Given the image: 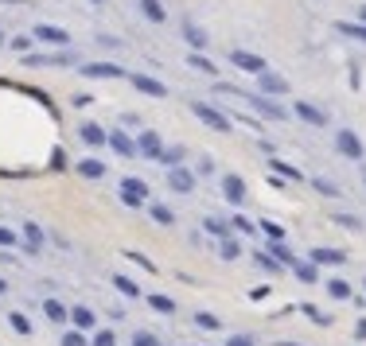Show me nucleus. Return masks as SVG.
Here are the masks:
<instances>
[{
	"mask_svg": "<svg viewBox=\"0 0 366 346\" xmlns=\"http://www.w3.org/2000/svg\"><path fill=\"white\" fill-rule=\"evenodd\" d=\"M238 98H246V101H249V109H258V113H261V117H265V121H281V125H285V121H288V109L281 105V101L265 98L261 89H258V94H246V89H242Z\"/></svg>",
	"mask_w": 366,
	"mask_h": 346,
	"instance_id": "f257e3e1",
	"label": "nucleus"
},
{
	"mask_svg": "<svg viewBox=\"0 0 366 346\" xmlns=\"http://www.w3.org/2000/svg\"><path fill=\"white\" fill-rule=\"evenodd\" d=\"M191 113H195L207 129H215V132H230V129H234L226 113H222L218 105H210V101H191Z\"/></svg>",
	"mask_w": 366,
	"mask_h": 346,
	"instance_id": "f03ea898",
	"label": "nucleus"
},
{
	"mask_svg": "<svg viewBox=\"0 0 366 346\" xmlns=\"http://www.w3.org/2000/svg\"><path fill=\"white\" fill-rule=\"evenodd\" d=\"M121 202L125 207H144L149 202V183L144 179H137V175H129V179H121Z\"/></svg>",
	"mask_w": 366,
	"mask_h": 346,
	"instance_id": "7ed1b4c3",
	"label": "nucleus"
},
{
	"mask_svg": "<svg viewBox=\"0 0 366 346\" xmlns=\"http://www.w3.org/2000/svg\"><path fill=\"white\" fill-rule=\"evenodd\" d=\"M31 35H35L40 43H51V47H67V43H70V31L59 28V24H35Z\"/></svg>",
	"mask_w": 366,
	"mask_h": 346,
	"instance_id": "20e7f679",
	"label": "nucleus"
},
{
	"mask_svg": "<svg viewBox=\"0 0 366 346\" xmlns=\"http://www.w3.org/2000/svg\"><path fill=\"white\" fill-rule=\"evenodd\" d=\"M222 195H226V202H230V207H242V202L249 198L246 179H242V175H234V171H230V175H222Z\"/></svg>",
	"mask_w": 366,
	"mask_h": 346,
	"instance_id": "39448f33",
	"label": "nucleus"
},
{
	"mask_svg": "<svg viewBox=\"0 0 366 346\" xmlns=\"http://www.w3.org/2000/svg\"><path fill=\"white\" fill-rule=\"evenodd\" d=\"M230 62H234L238 70H246V74H265V59H261V55H253V51H230Z\"/></svg>",
	"mask_w": 366,
	"mask_h": 346,
	"instance_id": "423d86ee",
	"label": "nucleus"
},
{
	"mask_svg": "<svg viewBox=\"0 0 366 346\" xmlns=\"http://www.w3.org/2000/svg\"><path fill=\"white\" fill-rule=\"evenodd\" d=\"M335 148L343 152L347 159H363V140H358L355 129H339L335 132Z\"/></svg>",
	"mask_w": 366,
	"mask_h": 346,
	"instance_id": "0eeeda50",
	"label": "nucleus"
},
{
	"mask_svg": "<svg viewBox=\"0 0 366 346\" xmlns=\"http://www.w3.org/2000/svg\"><path fill=\"white\" fill-rule=\"evenodd\" d=\"M70 62H78L70 51H59V55H35V51H28L24 55V67H70Z\"/></svg>",
	"mask_w": 366,
	"mask_h": 346,
	"instance_id": "6e6552de",
	"label": "nucleus"
},
{
	"mask_svg": "<svg viewBox=\"0 0 366 346\" xmlns=\"http://www.w3.org/2000/svg\"><path fill=\"white\" fill-rule=\"evenodd\" d=\"M137 152L144 159H156V164H160V156H164V140H160V132H152V129L140 132V137H137Z\"/></svg>",
	"mask_w": 366,
	"mask_h": 346,
	"instance_id": "1a4fd4ad",
	"label": "nucleus"
},
{
	"mask_svg": "<svg viewBox=\"0 0 366 346\" xmlns=\"http://www.w3.org/2000/svg\"><path fill=\"white\" fill-rule=\"evenodd\" d=\"M109 148L117 152L121 159H137L140 156V152H137V140H133L125 129H113V132H109Z\"/></svg>",
	"mask_w": 366,
	"mask_h": 346,
	"instance_id": "9d476101",
	"label": "nucleus"
},
{
	"mask_svg": "<svg viewBox=\"0 0 366 346\" xmlns=\"http://www.w3.org/2000/svg\"><path fill=\"white\" fill-rule=\"evenodd\" d=\"M20 238H24V249L28 253H43V245H47V234H43V226L40 222H24V230H20Z\"/></svg>",
	"mask_w": 366,
	"mask_h": 346,
	"instance_id": "9b49d317",
	"label": "nucleus"
},
{
	"mask_svg": "<svg viewBox=\"0 0 366 346\" xmlns=\"http://www.w3.org/2000/svg\"><path fill=\"white\" fill-rule=\"evenodd\" d=\"M292 113H297L304 125H312V129H324V125H327V113L319 105H312V101H297V105H292Z\"/></svg>",
	"mask_w": 366,
	"mask_h": 346,
	"instance_id": "f8f14e48",
	"label": "nucleus"
},
{
	"mask_svg": "<svg viewBox=\"0 0 366 346\" xmlns=\"http://www.w3.org/2000/svg\"><path fill=\"white\" fill-rule=\"evenodd\" d=\"M78 70L86 78H125V67H117V62H82Z\"/></svg>",
	"mask_w": 366,
	"mask_h": 346,
	"instance_id": "ddd939ff",
	"label": "nucleus"
},
{
	"mask_svg": "<svg viewBox=\"0 0 366 346\" xmlns=\"http://www.w3.org/2000/svg\"><path fill=\"white\" fill-rule=\"evenodd\" d=\"M70 323H74V331H98V311L86 304H74L70 307Z\"/></svg>",
	"mask_w": 366,
	"mask_h": 346,
	"instance_id": "4468645a",
	"label": "nucleus"
},
{
	"mask_svg": "<svg viewBox=\"0 0 366 346\" xmlns=\"http://www.w3.org/2000/svg\"><path fill=\"white\" fill-rule=\"evenodd\" d=\"M168 187L176 191V195H191V191H195V171L191 168H172L168 171Z\"/></svg>",
	"mask_w": 366,
	"mask_h": 346,
	"instance_id": "2eb2a0df",
	"label": "nucleus"
},
{
	"mask_svg": "<svg viewBox=\"0 0 366 346\" xmlns=\"http://www.w3.org/2000/svg\"><path fill=\"white\" fill-rule=\"evenodd\" d=\"M258 86H261V94H265V98H281V94H288V78H285V74H273V70H265V74H261Z\"/></svg>",
	"mask_w": 366,
	"mask_h": 346,
	"instance_id": "dca6fc26",
	"label": "nucleus"
},
{
	"mask_svg": "<svg viewBox=\"0 0 366 346\" xmlns=\"http://www.w3.org/2000/svg\"><path fill=\"white\" fill-rule=\"evenodd\" d=\"M129 82L140 89V94H149V98H164V94H168V86H164L160 78H152V74H129Z\"/></svg>",
	"mask_w": 366,
	"mask_h": 346,
	"instance_id": "f3484780",
	"label": "nucleus"
},
{
	"mask_svg": "<svg viewBox=\"0 0 366 346\" xmlns=\"http://www.w3.org/2000/svg\"><path fill=\"white\" fill-rule=\"evenodd\" d=\"M308 261H312V265H347V253L343 249H331V245H316Z\"/></svg>",
	"mask_w": 366,
	"mask_h": 346,
	"instance_id": "a211bd4d",
	"label": "nucleus"
},
{
	"mask_svg": "<svg viewBox=\"0 0 366 346\" xmlns=\"http://www.w3.org/2000/svg\"><path fill=\"white\" fill-rule=\"evenodd\" d=\"M78 137H82V144H90V148H101V144H109V132L101 129V125H94V121L78 125Z\"/></svg>",
	"mask_w": 366,
	"mask_h": 346,
	"instance_id": "6ab92c4d",
	"label": "nucleus"
},
{
	"mask_svg": "<svg viewBox=\"0 0 366 346\" xmlns=\"http://www.w3.org/2000/svg\"><path fill=\"white\" fill-rule=\"evenodd\" d=\"M43 315H47V319H51V323H55V327H63V323H67V319H70V307L63 304V300L47 296V300H43Z\"/></svg>",
	"mask_w": 366,
	"mask_h": 346,
	"instance_id": "aec40b11",
	"label": "nucleus"
},
{
	"mask_svg": "<svg viewBox=\"0 0 366 346\" xmlns=\"http://www.w3.org/2000/svg\"><path fill=\"white\" fill-rule=\"evenodd\" d=\"M203 230H207V234H215L218 241L234 238V226H230L226 218H203Z\"/></svg>",
	"mask_w": 366,
	"mask_h": 346,
	"instance_id": "412c9836",
	"label": "nucleus"
},
{
	"mask_svg": "<svg viewBox=\"0 0 366 346\" xmlns=\"http://www.w3.org/2000/svg\"><path fill=\"white\" fill-rule=\"evenodd\" d=\"M292 277H297L300 284H316L319 280V265H312V261H297V265H292Z\"/></svg>",
	"mask_w": 366,
	"mask_h": 346,
	"instance_id": "4be33fe9",
	"label": "nucleus"
},
{
	"mask_svg": "<svg viewBox=\"0 0 366 346\" xmlns=\"http://www.w3.org/2000/svg\"><path fill=\"white\" fill-rule=\"evenodd\" d=\"M183 40H188L191 43V47H195L199 51V55H203V47H207V31H203V28H199V24H183Z\"/></svg>",
	"mask_w": 366,
	"mask_h": 346,
	"instance_id": "5701e85b",
	"label": "nucleus"
},
{
	"mask_svg": "<svg viewBox=\"0 0 366 346\" xmlns=\"http://www.w3.org/2000/svg\"><path fill=\"white\" fill-rule=\"evenodd\" d=\"M269 257H273V261H281L285 268H292V265H297V257H292V249H288L285 241H269Z\"/></svg>",
	"mask_w": 366,
	"mask_h": 346,
	"instance_id": "b1692460",
	"label": "nucleus"
},
{
	"mask_svg": "<svg viewBox=\"0 0 366 346\" xmlns=\"http://www.w3.org/2000/svg\"><path fill=\"white\" fill-rule=\"evenodd\" d=\"M113 288H117V292H121L125 300H140V288H137V280H129L125 273H117V277H113Z\"/></svg>",
	"mask_w": 366,
	"mask_h": 346,
	"instance_id": "393cba45",
	"label": "nucleus"
},
{
	"mask_svg": "<svg viewBox=\"0 0 366 346\" xmlns=\"http://www.w3.org/2000/svg\"><path fill=\"white\" fill-rule=\"evenodd\" d=\"M149 307H152V311H160V315H172V311H176V300L164 296V292H152V296H149Z\"/></svg>",
	"mask_w": 366,
	"mask_h": 346,
	"instance_id": "a878e982",
	"label": "nucleus"
},
{
	"mask_svg": "<svg viewBox=\"0 0 366 346\" xmlns=\"http://www.w3.org/2000/svg\"><path fill=\"white\" fill-rule=\"evenodd\" d=\"M78 175L82 179H101L106 175V164H101V159H78Z\"/></svg>",
	"mask_w": 366,
	"mask_h": 346,
	"instance_id": "bb28decb",
	"label": "nucleus"
},
{
	"mask_svg": "<svg viewBox=\"0 0 366 346\" xmlns=\"http://www.w3.org/2000/svg\"><path fill=\"white\" fill-rule=\"evenodd\" d=\"M140 12H144L152 24H164V20H168V12H164V4H160V0H140Z\"/></svg>",
	"mask_w": 366,
	"mask_h": 346,
	"instance_id": "cd10ccee",
	"label": "nucleus"
},
{
	"mask_svg": "<svg viewBox=\"0 0 366 346\" xmlns=\"http://www.w3.org/2000/svg\"><path fill=\"white\" fill-rule=\"evenodd\" d=\"M183 159H188V148H164V156H160V164L164 168H183Z\"/></svg>",
	"mask_w": 366,
	"mask_h": 346,
	"instance_id": "c85d7f7f",
	"label": "nucleus"
},
{
	"mask_svg": "<svg viewBox=\"0 0 366 346\" xmlns=\"http://www.w3.org/2000/svg\"><path fill=\"white\" fill-rule=\"evenodd\" d=\"M149 214H152V222H160V226H176V214H172V210L164 207V202H152Z\"/></svg>",
	"mask_w": 366,
	"mask_h": 346,
	"instance_id": "c756f323",
	"label": "nucleus"
},
{
	"mask_svg": "<svg viewBox=\"0 0 366 346\" xmlns=\"http://www.w3.org/2000/svg\"><path fill=\"white\" fill-rule=\"evenodd\" d=\"M218 257H222V261H238V257H242V245H238V238L218 241Z\"/></svg>",
	"mask_w": 366,
	"mask_h": 346,
	"instance_id": "7c9ffc66",
	"label": "nucleus"
},
{
	"mask_svg": "<svg viewBox=\"0 0 366 346\" xmlns=\"http://www.w3.org/2000/svg\"><path fill=\"white\" fill-rule=\"evenodd\" d=\"M8 327L16 335H31V319L24 315V311H8Z\"/></svg>",
	"mask_w": 366,
	"mask_h": 346,
	"instance_id": "2f4dec72",
	"label": "nucleus"
},
{
	"mask_svg": "<svg viewBox=\"0 0 366 346\" xmlns=\"http://www.w3.org/2000/svg\"><path fill=\"white\" fill-rule=\"evenodd\" d=\"M327 296H331V300H351L355 292H351L347 280H327Z\"/></svg>",
	"mask_w": 366,
	"mask_h": 346,
	"instance_id": "473e14b6",
	"label": "nucleus"
},
{
	"mask_svg": "<svg viewBox=\"0 0 366 346\" xmlns=\"http://www.w3.org/2000/svg\"><path fill=\"white\" fill-rule=\"evenodd\" d=\"M59 346H90V338H86V331H63Z\"/></svg>",
	"mask_w": 366,
	"mask_h": 346,
	"instance_id": "72a5a7b5",
	"label": "nucleus"
},
{
	"mask_svg": "<svg viewBox=\"0 0 366 346\" xmlns=\"http://www.w3.org/2000/svg\"><path fill=\"white\" fill-rule=\"evenodd\" d=\"M195 323L203 327V331H222V319L210 315V311H195Z\"/></svg>",
	"mask_w": 366,
	"mask_h": 346,
	"instance_id": "f704fd0d",
	"label": "nucleus"
},
{
	"mask_svg": "<svg viewBox=\"0 0 366 346\" xmlns=\"http://www.w3.org/2000/svg\"><path fill=\"white\" fill-rule=\"evenodd\" d=\"M188 62H191V67H195V70H203V74H218V67H215V62H210V59H203L199 51H191V55H188Z\"/></svg>",
	"mask_w": 366,
	"mask_h": 346,
	"instance_id": "c9c22d12",
	"label": "nucleus"
},
{
	"mask_svg": "<svg viewBox=\"0 0 366 346\" xmlns=\"http://www.w3.org/2000/svg\"><path fill=\"white\" fill-rule=\"evenodd\" d=\"M90 346H117V335H113L109 327H101V331H94V338H90Z\"/></svg>",
	"mask_w": 366,
	"mask_h": 346,
	"instance_id": "e433bc0d",
	"label": "nucleus"
},
{
	"mask_svg": "<svg viewBox=\"0 0 366 346\" xmlns=\"http://www.w3.org/2000/svg\"><path fill=\"white\" fill-rule=\"evenodd\" d=\"M20 234H16V230H8V226H0V249H16L20 245Z\"/></svg>",
	"mask_w": 366,
	"mask_h": 346,
	"instance_id": "4c0bfd02",
	"label": "nucleus"
},
{
	"mask_svg": "<svg viewBox=\"0 0 366 346\" xmlns=\"http://www.w3.org/2000/svg\"><path fill=\"white\" fill-rule=\"evenodd\" d=\"M129 346H164V343H160V338L152 335V331H137V335L129 338Z\"/></svg>",
	"mask_w": 366,
	"mask_h": 346,
	"instance_id": "58836bf2",
	"label": "nucleus"
},
{
	"mask_svg": "<svg viewBox=\"0 0 366 346\" xmlns=\"http://www.w3.org/2000/svg\"><path fill=\"white\" fill-rule=\"evenodd\" d=\"M339 31L351 35V40H358V43H366V24H339Z\"/></svg>",
	"mask_w": 366,
	"mask_h": 346,
	"instance_id": "ea45409f",
	"label": "nucleus"
},
{
	"mask_svg": "<svg viewBox=\"0 0 366 346\" xmlns=\"http://www.w3.org/2000/svg\"><path fill=\"white\" fill-rule=\"evenodd\" d=\"M269 168L277 171V175H285V179H304V175H300L297 168H292V164H281V159H273V164H269Z\"/></svg>",
	"mask_w": 366,
	"mask_h": 346,
	"instance_id": "a19ab883",
	"label": "nucleus"
},
{
	"mask_svg": "<svg viewBox=\"0 0 366 346\" xmlns=\"http://www.w3.org/2000/svg\"><path fill=\"white\" fill-rule=\"evenodd\" d=\"M253 261H258V265L265 268V273H281V268H285L281 261H273V257H269V253H253Z\"/></svg>",
	"mask_w": 366,
	"mask_h": 346,
	"instance_id": "79ce46f5",
	"label": "nucleus"
},
{
	"mask_svg": "<svg viewBox=\"0 0 366 346\" xmlns=\"http://www.w3.org/2000/svg\"><path fill=\"white\" fill-rule=\"evenodd\" d=\"M261 230L269 234V241H285V226H277V222H269V218H265V222H261Z\"/></svg>",
	"mask_w": 366,
	"mask_h": 346,
	"instance_id": "37998d69",
	"label": "nucleus"
},
{
	"mask_svg": "<svg viewBox=\"0 0 366 346\" xmlns=\"http://www.w3.org/2000/svg\"><path fill=\"white\" fill-rule=\"evenodd\" d=\"M312 187H316L319 195H327V198H335V195H339V187H335V183H327V179H312Z\"/></svg>",
	"mask_w": 366,
	"mask_h": 346,
	"instance_id": "c03bdc74",
	"label": "nucleus"
},
{
	"mask_svg": "<svg viewBox=\"0 0 366 346\" xmlns=\"http://www.w3.org/2000/svg\"><path fill=\"white\" fill-rule=\"evenodd\" d=\"M230 226H234V230H238V234H249V238H253V222H249V218L234 214V222H230Z\"/></svg>",
	"mask_w": 366,
	"mask_h": 346,
	"instance_id": "a18cd8bd",
	"label": "nucleus"
},
{
	"mask_svg": "<svg viewBox=\"0 0 366 346\" xmlns=\"http://www.w3.org/2000/svg\"><path fill=\"white\" fill-rule=\"evenodd\" d=\"M335 222H339V226H347V230H358V226H363L355 214H335Z\"/></svg>",
	"mask_w": 366,
	"mask_h": 346,
	"instance_id": "49530a36",
	"label": "nucleus"
},
{
	"mask_svg": "<svg viewBox=\"0 0 366 346\" xmlns=\"http://www.w3.org/2000/svg\"><path fill=\"white\" fill-rule=\"evenodd\" d=\"M226 346H258V343H253L249 335H230V338H226Z\"/></svg>",
	"mask_w": 366,
	"mask_h": 346,
	"instance_id": "de8ad7c7",
	"label": "nucleus"
},
{
	"mask_svg": "<svg viewBox=\"0 0 366 346\" xmlns=\"http://www.w3.org/2000/svg\"><path fill=\"white\" fill-rule=\"evenodd\" d=\"M12 47H16V51H28L31 40H28V35H20V40H12Z\"/></svg>",
	"mask_w": 366,
	"mask_h": 346,
	"instance_id": "09e8293b",
	"label": "nucleus"
},
{
	"mask_svg": "<svg viewBox=\"0 0 366 346\" xmlns=\"http://www.w3.org/2000/svg\"><path fill=\"white\" fill-rule=\"evenodd\" d=\"M355 335H358V338H366V319H358V327H355Z\"/></svg>",
	"mask_w": 366,
	"mask_h": 346,
	"instance_id": "8fccbe9b",
	"label": "nucleus"
},
{
	"mask_svg": "<svg viewBox=\"0 0 366 346\" xmlns=\"http://www.w3.org/2000/svg\"><path fill=\"white\" fill-rule=\"evenodd\" d=\"M358 20H363V24H366V4H363V8H358Z\"/></svg>",
	"mask_w": 366,
	"mask_h": 346,
	"instance_id": "3c124183",
	"label": "nucleus"
},
{
	"mask_svg": "<svg viewBox=\"0 0 366 346\" xmlns=\"http://www.w3.org/2000/svg\"><path fill=\"white\" fill-rule=\"evenodd\" d=\"M4 292H8V280H0V296H4Z\"/></svg>",
	"mask_w": 366,
	"mask_h": 346,
	"instance_id": "603ef678",
	"label": "nucleus"
},
{
	"mask_svg": "<svg viewBox=\"0 0 366 346\" xmlns=\"http://www.w3.org/2000/svg\"><path fill=\"white\" fill-rule=\"evenodd\" d=\"M0 4H24V0H0Z\"/></svg>",
	"mask_w": 366,
	"mask_h": 346,
	"instance_id": "864d4df0",
	"label": "nucleus"
},
{
	"mask_svg": "<svg viewBox=\"0 0 366 346\" xmlns=\"http://www.w3.org/2000/svg\"><path fill=\"white\" fill-rule=\"evenodd\" d=\"M0 47H4V31H0Z\"/></svg>",
	"mask_w": 366,
	"mask_h": 346,
	"instance_id": "5fc2aeb1",
	"label": "nucleus"
},
{
	"mask_svg": "<svg viewBox=\"0 0 366 346\" xmlns=\"http://www.w3.org/2000/svg\"><path fill=\"white\" fill-rule=\"evenodd\" d=\"M90 4H106V0H90Z\"/></svg>",
	"mask_w": 366,
	"mask_h": 346,
	"instance_id": "6e6d98bb",
	"label": "nucleus"
},
{
	"mask_svg": "<svg viewBox=\"0 0 366 346\" xmlns=\"http://www.w3.org/2000/svg\"><path fill=\"white\" fill-rule=\"evenodd\" d=\"M0 261H8V257H4V253H0Z\"/></svg>",
	"mask_w": 366,
	"mask_h": 346,
	"instance_id": "4d7b16f0",
	"label": "nucleus"
},
{
	"mask_svg": "<svg viewBox=\"0 0 366 346\" xmlns=\"http://www.w3.org/2000/svg\"><path fill=\"white\" fill-rule=\"evenodd\" d=\"M285 346H297V343H285Z\"/></svg>",
	"mask_w": 366,
	"mask_h": 346,
	"instance_id": "13d9d810",
	"label": "nucleus"
},
{
	"mask_svg": "<svg viewBox=\"0 0 366 346\" xmlns=\"http://www.w3.org/2000/svg\"><path fill=\"white\" fill-rule=\"evenodd\" d=\"M363 183H366V171H363Z\"/></svg>",
	"mask_w": 366,
	"mask_h": 346,
	"instance_id": "bf43d9fd",
	"label": "nucleus"
}]
</instances>
